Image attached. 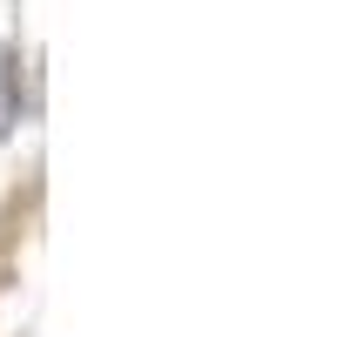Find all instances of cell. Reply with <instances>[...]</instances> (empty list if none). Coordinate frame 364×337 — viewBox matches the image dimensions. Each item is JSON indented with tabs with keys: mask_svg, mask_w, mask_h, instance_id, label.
I'll use <instances>...</instances> for the list:
<instances>
[{
	"mask_svg": "<svg viewBox=\"0 0 364 337\" xmlns=\"http://www.w3.org/2000/svg\"><path fill=\"white\" fill-rule=\"evenodd\" d=\"M21 108H27V88H21V61H14V48L0 41V142L14 135Z\"/></svg>",
	"mask_w": 364,
	"mask_h": 337,
	"instance_id": "1",
	"label": "cell"
}]
</instances>
